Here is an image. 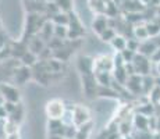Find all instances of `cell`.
<instances>
[{
	"instance_id": "obj_1",
	"label": "cell",
	"mask_w": 160,
	"mask_h": 139,
	"mask_svg": "<svg viewBox=\"0 0 160 139\" xmlns=\"http://www.w3.org/2000/svg\"><path fill=\"white\" fill-rule=\"evenodd\" d=\"M46 21H50L46 18V15L43 14H32L28 13L27 15V21H25V29H24V35L21 41L28 42L31 38L36 36L39 33V31L42 29V27L45 25Z\"/></svg>"
},
{
	"instance_id": "obj_2",
	"label": "cell",
	"mask_w": 160,
	"mask_h": 139,
	"mask_svg": "<svg viewBox=\"0 0 160 139\" xmlns=\"http://www.w3.org/2000/svg\"><path fill=\"white\" fill-rule=\"evenodd\" d=\"M66 110H67L66 103L63 100H60V99H52L45 106V113L49 120H61Z\"/></svg>"
},
{
	"instance_id": "obj_3",
	"label": "cell",
	"mask_w": 160,
	"mask_h": 139,
	"mask_svg": "<svg viewBox=\"0 0 160 139\" xmlns=\"http://www.w3.org/2000/svg\"><path fill=\"white\" fill-rule=\"evenodd\" d=\"M68 41H81V38L85 35V29L82 28V24L79 21V18L75 15L74 11L68 13Z\"/></svg>"
},
{
	"instance_id": "obj_4",
	"label": "cell",
	"mask_w": 160,
	"mask_h": 139,
	"mask_svg": "<svg viewBox=\"0 0 160 139\" xmlns=\"http://www.w3.org/2000/svg\"><path fill=\"white\" fill-rule=\"evenodd\" d=\"M132 64H134L135 74H138V75H148V74L152 72L153 63L150 61L149 57H146V56H143L141 53L135 54V58H134V61H132Z\"/></svg>"
},
{
	"instance_id": "obj_5",
	"label": "cell",
	"mask_w": 160,
	"mask_h": 139,
	"mask_svg": "<svg viewBox=\"0 0 160 139\" xmlns=\"http://www.w3.org/2000/svg\"><path fill=\"white\" fill-rule=\"evenodd\" d=\"M125 89H127L128 93H130L132 97L143 96V92H142V75L134 74V75L128 77L127 82H125Z\"/></svg>"
},
{
	"instance_id": "obj_6",
	"label": "cell",
	"mask_w": 160,
	"mask_h": 139,
	"mask_svg": "<svg viewBox=\"0 0 160 139\" xmlns=\"http://www.w3.org/2000/svg\"><path fill=\"white\" fill-rule=\"evenodd\" d=\"M82 77V86H84V93L88 99H95L98 96V85L95 74H85Z\"/></svg>"
},
{
	"instance_id": "obj_7",
	"label": "cell",
	"mask_w": 160,
	"mask_h": 139,
	"mask_svg": "<svg viewBox=\"0 0 160 139\" xmlns=\"http://www.w3.org/2000/svg\"><path fill=\"white\" fill-rule=\"evenodd\" d=\"M0 95L4 97L6 102H13V103H20L21 102V93L18 88L7 82L0 83Z\"/></svg>"
},
{
	"instance_id": "obj_8",
	"label": "cell",
	"mask_w": 160,
	"mask_h": 139,
	"mask_svg": "<svg viewBox=\"0 0 160 139\" xmlns=\"http://www.w3.org/2000/svg\"><path fill=\"white\" fill-rule=\"evenodd\" d=\"M32 78V68L31 67H27V66H18L17 68L14 70V74H13V81L14 83L17 85H24Z\"/></svg>"
},
{
	"instance_id": "obj_9",
	"label": "cell",
	"mask_w": 160,
	"mask_h": 139,
	"mask_svg": "<svg viewBox=\"0 0 160 139\" xmlns=\"http://www.w3.org/2000/svg\"><path fill=\"white\" fill-rule=\"evenodd\" d=\"M72 116H74V125L81 127L87 122L92 121L91 120V113L87 107L84 106H75L72 110Z\"/></svg>"
},
{
	"instance_id": "obj_10",
	"label": "cell",
	"mask_w": 160,
	"mask_h": 139,
	"mask_svg": "<svg viewBox=\"0 0 160 139\" xmlns=\"http://www.w3.org/2000/svg\"><path fill=\"white\" fill-rule=\"evenodd\" d=\"M77 68L81 72V75L95 74V58L89 56H81L77 61Z\"/></svg>"
},
{
	"instance_id": "obj_11",
	"label": "cell",
	"mask_w": 160,
	"mask_h": 139,
	"mask_svg": "<svg viewBox=\"0 0 160 139\" xmlns=\"http://www.w3.org/2000/svg\"><path fill=\"white\" fill-rule=\"evenodd\" d=\"M114 70L113 66V57L109 56H99V57H95V72H100V71H107V72H112Z\"/></svg>"
},
{
	"instance_id": "obj_12",
	"label": "cell",
	"mask_w": 160,
	"mask_h": 139,
	"mask_svg": "<svg viewBox=\"0 0 160 139\" xmlns=\"http://www.w3.org/2000/svg\"><path fill=\"white\" fill-rule=\"evenodd\" d=\"M109 17L106 14H98L95 17V20L92 21V29H93L95 33L100 35L103 31H106L109 28Z\"/></svg>"
},
{
	"instance_id": "obj_13",
	"label": "cell",
	"mask_w": 160,
	"mask_h": 139,
	"mask_svg": "<svg viewBox=\"0 0 160 139\" xmlns=\"http://www.w3.org/2000/svg\"><path fill=\"white\" fill-rule=\"evenodd\" d=\"M160 47V46L156 43L155 39H146V41H143V42H141V45H139V50H138V53H141V54H143V56H146V57H152L153 53H155L156 50Z\"/></svg>"
},
{
	"instance_id": "obj_14",
	"label": "cell",
	"mask_w": 160,
	"mask_h": 139,
	"mask_svg": "<svg viewBox=\"0 0 160 139\" xmlns=\"http://www.w3.org/2000/svg\"><path fill=\"white\" fill-rule=\"evenodd\" d=\"M27 45H28V50L32 52L33 54H36L39 57V54L42 53V52L46 49V46H48V43H46L43 39H41L38 35L33 36V38H31L28 42H27Z\"/></svg>"
},
{
	"instance_id": "obj_15",
	"label": "cell",
	"mask_w": 160,
	"mask_h": 139,
	"mask_svg": "<svg viewBox=\"0 0 160 139\" xmlns=\"http://www.w3.org/2000/svg\"><path fill=\"white\" fill-rule=\"evenodd\" d=\"M66 124L61 120H49L48 128H49V135H58V137H64L66 132Z\"/></svg>"
},
{
	"instance_id": "obj_16",
	"label": "cell",
	"mask_w": 160,
	"mask_h": 139,
	"mask_svg": "<svg viewBox=\"0 0 160 139\" xmlns=\"http://www.w3.org/2000/svg\"><path fill=\"white\" fill-rule=\"evenodd\" d=\"M27 50H28V45L24 41L14 42L10 45V56L13 58H17V60H20V58L25 54Z\"/></svg>"
},
{
	"instance_id": "obj_17",
	"label": "cell",
	"mask_w": 160,
	"mask_h": 139,
	"mask_svg": "<svg viewBox=\"0 0 160 139\" xmlns=\"http://www.w3.org/2000/svg\"><path fill=\"white\" fill-rule=\"evenodd\" d=\"M132 124H134V129L137 131H149V117L137 113L132 118Z\"/></svg>"
},
{
	"instance_id": "obj_18",
	"label": "cell",
	"mask_w": 160,
	"mask_h": 139,
	"mask_svg": "<svg viewBox=\"0 0 160 139\" xmlns=\"http://www.w3.org/2000/svg\"><path fill=\"white\" fill-rule=\"evenodd\" d=\"M38 36H39L41 39H43V41L48 43V42L54 36V24L52 22V21H46L45 25L42 27V29L39 31Z\"/></svg>"
},
{
	"instance_id": "obj_19",
	"label": "cell",
	"mask_w": 160,
	"mask_h": 139,
	"mask_svg": "<svg viewBox=\"0 0 160 139\" xmlns=\"http://www.w3.org/2000/svg\"><path fill=\"white\" fill-rule=\"evenodd\" d=\"M156 86V78L152 75V74H148V75H142V92L143 96H148V95L152 92V89Z\"/></svg>"
},
{
	"instance_id": "obj_20",
	"label": "cell",
	"mask_w": 160,
	"mask_h": 139,
	"mask_svg": "<svg viewBox=\"0 0 160 139\" xmlns=\"http://www.w3.org/2000/svg\"><path fill=\"white\" fill-rule=\"evenodd\" d=\"M95 78L99 86H112L113 83V74L107 72V71H100V72H95Z\"/></svg>"
},
{
	"instance_id": "obj_21",
	"label": "cell",
	"mask_w": 160,
	"mask_h": 139,
	"mask_svg": "<svg viewBox=\"0 0 160 139\" xmlns=\"http://www.w3.org/2000/svg\"><path fill=\"white\" fill-rule=\"evenodd\" d=\"M132 38L138 39L139 42H143V41H146V39H149V33H148L145 24L134 25V28H132Z\"/></svg>"
},
{
	"instance_id": "obj_22",
	"label": "cell",
	"mask_w": 160,
	"mask_h": 139,
	"mask_svg": "<svg viewBox=\"0 0 160 139\" xmlns=\"http://www.w3.org/2000/svg\"><path fill=\"white\" fill-rule=\"evenodd\" d=\"M24 116H25V109H24V106H22V103H18L17 104V109H15L13 113L8 116V118L7 120H11L13 122H15V124H18L20 125L21 122H22V120H24Z\"/></svg>"
},
{
	"instance_id": "obj_23",
	"label": "cell",
	"mask_w": 160,
	"mask_h": 139,
	"mask_svg": "<svg viewBox=\"0 0 160 139\" xmlns=\"http://www.w3.org/2000/svg\"><path fill=\"white\" fill-rule=\"evenodd\" d=\"M98 96L100 97H112V99H120V93L112 86H99L98 88Z\"/></svg>"
},
{
	"instance_id": "obj_24",
	"label": "cell",
	"mask_w": 160,
	"mask_h": 139,
	"mask_svg": "<svg viewBox=\"0 0 160 139\" xmlns=\"http://www.w3.org/2000/svg\"><path fill=\"white\" fill-rule=\"evenodd\" d=\"M110 45H112V47L114 49L116 52H122V50L127 49V38H125L124 35L117 33V35L114 36V39L110 42Z\"/></svg>"
},
{
	"instance_id": "obj_25",
	"label": "cell",
	"mask_w": 160,
	"mask_h": 139,
	"mask_svg": "<svg viewBox=\"0 0 160 139\" xmlns=\"http://www.w3.org/2000/svg\"><path fill=\"white\" fill-rule=\"evenodd\" d=\"M39 61V57L36 54H33L32 52H29V50H27L25 52V54L22 56V57L20 58V63L22 64V66H27V67H31L32 68L33 66H35L36 63Z\"/></svg>"
},
{
	"instance_id": "obj_26",
	"label": "cell",
	"mask_w": 160,
	"mask_h": 139,
	"mask_svg": "<svg viewBox=\"0 0 160 139\" xmlns=\"http://www.w3.org/2000/svg\"><path fill=\"white\" fill-rule=\"evenodd\" d=\"M112 74H113V81L125 86V82H127V79H128V74L125 72L124 67H121V68H114L112 71Z\"/></svg>"
},
{
	"instance_id": "obj_27",
	"label": "cell",
	"mask_w": 160,
	"mask_h": 139,
	"mask_svg": "<svg viewBox=\"0 0 160 139\" xmlns=\"http://www.w3.org/2000/svg\"><path fill=\"white\" fill-rule=\"evenodd\" d=\"M145 27L148 29V33H149V38H156V36L160 35V22H156V21H148L145 22Z\"/></svg>"
},
{
	"instance_id": "obj_28",
	"label": "cell",
	"mask_w": 160,
	"mask_h": 139,
	"mask_svg": "<svg viewBox=\"0 0 160 139\" xmlns=\"http://www.w3.org/2000/svg\"><path fill=\"white\" fill-rule=\"evenodd\" d=\"M50 21L54 24V25H66V27H68V22H70L68 13H63V11H60V13H57Z\"/></svg>"
},
{
	"instance_id": "obj_29",
	"label": "cell",
	"mask_w": 160,
	"mask_h": 139,
	"mask_svg": "<svg viewBox=\"0 0 160 139\" xmlns=\"http://www.w3.org/2000/svg\"><path fill=\"white\" fill-rule=\"evenodd\" d=\"M54 4L58 7V10L63 11V13H70V11H72V0H56L54 2Z\"/></svg>"
},
{
	"instance_id": "obj_30",
	"label": "cell",
	"mask_w": 160,
	"mask_h": 139,
	"mask_svg": "<svg viewBox=\"0 0 160 139\" xmlns=\"http://www.w3.org/2000/svg\"><path fill=\"white\" fill-rule=\"evenodd\" d=\"M54 38L67 41V38H68V27H66V25H54Z\"/></svg>"
},
{
	"instance_id": "obj_31",
	"label": "cell",
	"mask_w": 160,
	"mask_h": 139,
	"mask_svg": "<svg viewBox=\"0 0 160 139\" xmlns=\"http://www.w3.org/2000/svg\"><path fill=\"white\" fill-rule=\"evenodd\" d=\"M18 127H20V125L15 124V122H13L11 120H6V121H4V134H6V137L18 134Z\"/></svg>"
},
{
	"instance_id": "obj_32",
	"label": "cell",
	"mask_w": 160,
	"mask_h": 139,
	"mask_svg": "<svg viewBox=\"0 0 160 139\" xmlns=\"http://www.w3.org/2000/svg\"><path fill=\"white\" fill-rule=\"evenodd\" d=\"M148 99H149V102L152 104H155V106H159V104H160V86L156 85L155 88L152 89V92L148 95Z\"/></svg>"
},
{
	"instance_id": "obj_33",
	"label": "cell",
	"mask_w": 160,
	"mask_h": 139,
	"mask_svg": "<svg viewBox=\"0 0 160 139\" xmlns=\"http://www.w3.org/2000/svg\"><path fill=\"white\" fill-rule=\"evenodd\" d=\"M117 35V32H116V29H113V28H107V29L106 31H103V32L102 33H100V35H99V38L100 39H102V41L103 42H112L113 41V39H114V36Z\"/></svg>"
},
{
	"instance_id": "obj_34",
	"label": "cell",
	"mask_w": 160,
	"mask_h": 139,
	"mask_svg": "<svg viewBox=\"0 0 160 139\" xmlns=\"http://www.w3.org/2000/svg\"><path fill=\"white\" fill-rule=\"evenodd\" d=\"M77 131H78V127L77 125H67L66 127V132H64V138L66 139H74L77 135Z\"/></svg>"
},
{
	"instance_id": "obj_35",
	"label": "cell",
	"mask_w": 160,
	"mask_h": 139,
	"mask_svg": "<svg viewBox=\"0 0 160 139\" xmlns=\"http://www.w3.org/2000/svg\"><path fill=\"white\" fill-rule=\"evenodd\" d=\"M113 66H114V68H121L125 66V61L120 52H116V54L113 56Z\"/></svg>"
},
{
	"instance_id": "obj_36",
	"label": "cell",
	"mask_w": 160,
	"mask_h": 139,
	"mask_svg": "<svg viewBox=\"0 0 160 139\" xmlns=\"http://www.w3.org/2000/svg\"><path fill=\"white\" fill-rule=\"evenodd\" d=\"M139 45H141V42L138 41V39H135V38H128L127 39V49L135 52V53H138V50H139Z\"/></svg>"
},
{
	"instance_id": "obj_37",
	"label": "cell",
	"mask_w": 160,
	"mask_h": 139,
	"mask_svg": "<svg viewBox=\"0 0 160 139\" xmlns=\"http://www.w3.org/2000/svg\"><path fill=\"white\" fill-rule=\"evenodd\" d=\"M122 56V58H124V61H125V64L127 63H132L134 61V58H135V52H132L130 50V49H125V50H122V52H120Z\"/></svg>"
},
{
	"instance_id": "obj_38",
	"label": "cell",
	"mask_w": 160,
	"mask_h": 139,
	"mask_svg": "<svg viewBox=\"0 0 160 139\" xmlns=\"http://www.w3.org/2000/svg\"><path fill=\"white\" fill-rule=\"evenodd\" d=\"M8 46H7V35H6L3 31H0V53L3 50H6Z\"/></svg>"
},
{
	"instance_id": "obj_39",
	"label": "cell",
	"mask_w": 160,
	"mask_h": 139,
	"mask_svg": "<svg viewBox=\"0 0 160 139\" xmlns=\"http://www.w3.org/2000/svg\"><path fill=\"white\" fill-rule=\"evenodd\" d=\"M17 104L18 103H13V102H6L4 103V109H6V111H7V114L10 116L13 111L17 109Z\"/></svg>"
},
{
	"instance_id": "obj_40",
	"label": "cell",
	"mask_w": 160,
	"mask_h": 139,
	"mask_svg": "<svg viewBox=\"0 0 160 139\" xmlns=\"http://www.w3.org/2000/svg\"><path fill=\"white\" fill-rule=\"evenodd\" d=\"M152 71H153V72H150V74H152L153 77H160V61H159V63H153Z\"/></svg>"
},
{
	"instance_id": "obj_41",
	"label": "cell",
	"mask_w": 160,
	"mask_h": 139,
	"mask_svg": "<svg viewBox=\"0 0 160 139\" xmlns=\"http://www.w3.org/2000/svg\"><path fill=\"white\" fill-rule=\"evenodd\" d=\"M7 118H8V114L4 109V104H3V106H0V120H2V121H6Z\"/></svg>"
},
{
	"instance_id": "obj_42",
	"label": "cell",
	"mask_w": 160,
	"mask_h": 139,
	"mask_svg": "<svg viewBox=\"0 0 160 139\" xmlns=\"http://www.w3.org/2000/svg\"><path fill=\"white\" fill-rule=\"evenodd\" d=\"M150 61H152V63H159L160 61V47L153 53V56L150 57Z\"/></svg>"
},
{
	"instance_id": "obj_43",
	"label": "cell",
	"mask_w": 160,
	"mask_h": 139,
	"mask_svg": "<svg viewBox=\"0 0 160 139\" xmlns=\"http://www.w3.org/2000/svg\"><path fill=\"white\" fill-rule=\"evenodd\" d=\"M6 139H20V135H18V134L8 135V137H6Z\"/></svg>"
},
{
	"instance_id": "obj_44",
	"label": "cell",
	"mask_w": 160,
	"mask_h": 139,
	"mask_svg": "<svg viewBox=\"0 0 160 139\" xmlns=\"http://www.w3.org/2000/svg\"><path fill=\"white\" fill-rule=\"evenodd\" d=\"M49 139H66L64 137H58V135H49Z\"/></svg>"
},
{
	"instance_id": "obj_45",
	"label": "cell",
	"mask_w": 160,
	"mask_h": 139,
	"mask_svg": "<svg viewBox=\"0 0 160 139\" xmlns=\"http://www.w3.org/2000/svg\"><path fill=\"white\" fill-rule=\"evenodd\" d=\"M139 2H141V3H142V4H143V6H146V4H149V3H150V2H152V0H139Z\"/></svg>"
},
{
	"instance_id": "obj_46",
	"label": "cell",
	"mask_w": 160,
	"mask_h": 139,
	"mask_svg": "<svg viewBox=\"0 0 160 139\" xmlns=\"http://www.w3.org/2000/svg\"><path fill=\"white\" fill-rule=\"evenodd\" d=\"M6 103V100H4V97L2 96V95H0V106H3V104Z\"/></svg>"
},
{
	"instance_id": "obj_47",
	"label": "cell",
	"mask_w": 160,
	"mask_h": 139,
	"mask_svg": "<svg viewBox=\"0 0 160 139\" xmlns=\"http://www.w3.org/2000/svg\"><path fill=\"white\" fill-rule=\"evenodd\" d=\"M155 78H156V85L160 86V77H155Z\"/></svg>"
},
{
	"instance_id": "obj_48",
	"label": "cell",
	"mask_w": 160,
	"mask_h": 139,
	"mask_svg": "<svg viewBox=\"0 0 160 139\" xmlns=\"http://www.w3.org/2000/svg\"><path fill=\"white\" fill-rule=\"evenodd\" d=\"M122 139H134L132 135H127V137H122Z\"/></svg>"
},
{
	"instance_id": "obj_49",
	"label": "cell",
	"mask_w": 160,
	"mask_h": 139,
	"mask_svg": "<svg viewBox=\"0 0 160 139\" xmlns=\"http://www.w3.org/2000/svg\"><path fill=\"white\" fill-rule=\"evenodd\" d=\"M43 2H45V3H54L56 0H43Z\"/></svg>"
},
{
	"instance_id": "obj_50",
	"label": "cell",
	"mask_w": 160,
	"mask_h": 139,
	"mask_svg": "<svg viewBox=\"0 0 160 139\" xmlns=\"http://www.w3.org/2000/svg\"><path fill=\"white\" fill-rule=\"evenodd\" d=\"M120 139H122V137H121V138H120Z\"/></svg>"
},
{
	"instance_id": "obj_51",
	"label": "cell",
	"mask_w": 160,
	"mask_h": 139,
	"mask_svg": "<svg viewBox=\"0 0 160 139\" xmlns=\"http://www.w3.org/2000/svg\"><path fill=\"white\" fill-rule=\"evenodd\" d=\"M98 139H99V138H98Z\"/></svg>"
}]
</instances>
